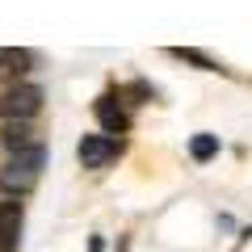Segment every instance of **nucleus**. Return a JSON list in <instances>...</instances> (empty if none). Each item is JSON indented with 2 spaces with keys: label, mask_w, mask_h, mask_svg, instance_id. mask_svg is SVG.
I'll use <instances>...</instances> for the list:
<instances>
[{
  "label": "nucleus",
  "mask_w": 252,
  "mask_h": 252,
  "mask_svg": "<svg viewBox=\"0 0 252 252\" xmlns=\"http://www.w3.org/2000/svg\"><path fill=\"white\" fill-rule=\"evenodd\" d=\"M42 164H46L42 143L30 147V152L9 156V164L0 168V193H9V198H21V193H30V189L38 185V172H42Z\"/></svg>",
  "instance_id": "f257e3e1"
},
{
  "label": "nucleus",
  "mask_w": 252,
  "mask_h": 252,
  "mask_svg": "<svg viewBox=\"0 0 252 252\" xmlns=\"http://www.w3.org/2000/svg\"><path fill=\"white\" fill-rule=\"evenodd\" d=\"M38 109H42V89L30 84V80L4 89V97H0V114H4V122H30V118H38Z\"/></svg>",
  "instance_id": "f03ea898"
},
{
  "label": "nucleus",
  "mask_w": 252,
  "mask_h": 252,
  "mask_svg": "<svg viewBox=\"0 0 252 252\" xmlns=\"http://www.w3.org/2000/svg\"><path fill=\"white\" fill-rule=\"evenodd\" d=\"M76 156H80L84 168H105V164L118 156V143L109 135H84L80 147H76Z\"/></svg>",
  "instance_id": "7ed1b4c3"
},
{
  "label": "nucleus",
  "mask_w": 252,
  "mask_h": 252,
  "mask_svg": "<svg viewBox=\"0 0 252 252\" xmlns=\"http://www.w3.org/2000/svg\"><path fill=\"white\" fill-rule=\"evenodd\" d=\"M21 223H26V210H21L17 198L0 202V252H13L21 240Z\"/></svg>",
  "instance_id": "20e7f679"
},
{
  "label": "nucleus",
  "mask_w": 252,
  "mask_h": 252,
  "mask_svg": "<svg viewBox=\"0 0 252 252\" xmlns=\"http://www.w3.org/2000/svg\"><path fill=\"white\" fill-rule=\"evenodd\" d=\"M97 122L105 126V135L114 139V135H122L126 126H130V118H126V109L118 105L114 97H101V101H97Z\"/></svg>",
  "instance_id": "39448f33"
},
{
  "label": "nucleus",
  "mask_w": 252,
  "mask_h": 252,
  "mask_svg": "<svg viewBox=\"0 0 252 252\" xmlns=\"http://www.w3.org/2000/svg\"><path fill=\"white\" fill-rule=\"evenodd\" d=\"M0 143L9 147V156L38 147V143H34V130H30V122H4V130H0Z\"/></svg>",
  "instance_id": "423d86ee"
},
{
  "label": "nucleus",
  "mask_w": 252,
  "mask_h": 252,
  "mask_svg": "<svg viewBox=\"0 0 252 252\" xmlns=\"http://www.w3.org/2000/svg\"><path fill=\"white\" fill-rule=\"evenodd\" d=\"M215 152H219V139L215 135H193V139H189V156H193V160H210Z\"/></svg>",
  "instance_id": "0eeeda50"
},
{
  "label": "nucleus",
  "mask_w": 252,
  "mask_h": 252,
  "mask_svg": "<svg viewBox=\"0 0 252 252\" xmlns=\"http://www.w3.org/2000/svg\"><path fill=\"white\" fill-rule=\"evenodd\" d=\"M177 59H189V63H198V67H215V63L206 59V55H198V51H172Z\"/></svg>",
  "instance_id": "6e6552de"
}]
</instances>
